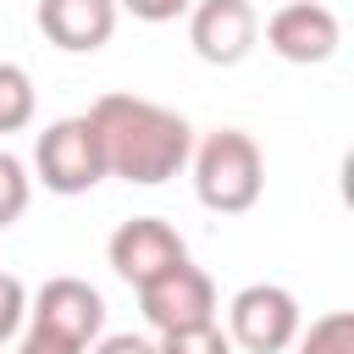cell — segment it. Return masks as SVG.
Wrapping results in <instances>:
<instances>
[{"instance_id":"cell-15","label":"cell","mask_w":354,"mask_h":354,"mask_svg":"<svg viewBox=\"0 0 354 354\" xmlns=\"http://www.w3.org/2000/svg\"><path fill=\"white\" fill-rule=\"evenodd\" d=\"M22 315H28V288H22L11 271H0V343H6V337H17Z\"/></svg>"},{"instance_id":"cell-6","label":"cell","mask_w":354,"mask_h":354,"mask_svg":"<svg viewBox=\"0 0 354 354\" xmlns=\"http://www.w3.org/2000/svg\"><path fill=\"white\" fill-rule=\"evenodd\" d=\"M138 310L155 332H177V326H199V321H216V282L199 271V266H171L160 271L155 282L138 288Z\"/></svg>"},{"instance_id":"cell-8","label":"cell","mask_w":354,"mask_h":354,"mask_svg":"<svg viewBox=\"0 0 354 354\" xmlns=\"http://www.w3.org/2000/svg\"><path fill=\"white\" fill-rule=\"evenodd\" d=\"M337 39H343V28H337V17H332L326 0H288V6L271 11V22H266V44H271L282 61H293V66H321V61H332V55H337Z\"/></svg>"},{"instance_id":"cell-17","label":"cell","mask_w":354,"mask_h":354,"mask_svg":"<svg viewBox=\"0 0 354 354\" xmlns=\"http://www.w3.org/2000/svg\"><path fill=\"white\" fill-rule=\"evenodd\" d=\"M194 0H116V11H133L138 22H171V17H183Z\"/></svg>"},{"instance_id":"cell-1","label":"cell","mask_w":354,"mask_h":354,"mask_svg":"<svg viewBox=\"0 0 354 354\" xmlns=\"http://www.w3.org/2000/svg\"><path fill=\"white\" fill-rule=\"evenodd\" d=\"M88 122L100 133V155H105V177L155 188L166 177H177L194 155V127L138 94H100L88 105Z\"/></svg>"},{"instance_id":"cell-9","label":"cell","mask_w":354,"mask_h":354,"mask_svg":"<svg viewBox=\"0 0 354 354\" xmlns=\"http://www.w3.org/2000/svg\"><path fill=\"white\" fill-rule=\"evenodd\" d=\"M33 326H50L72 343H94L105 332V299L83 282V277H50L33 299Z\"/></svg>"},{"instance_id":"cell-16","label":"cell","mask_w":354,"mask_h":354,"mask_svg":"<svg viewBox=\"0 0 354 354\" xmlns=\"http://www.w3.org/2000/svg\"><path fill=\"white\" fill-rule=\"evenodd\" d=\"M17 354H88V348L72 343V337H61V332H50V326H28V337L17 343Z\"/></svg>"},{"instance_id":"cell-11","label":"cell","mask_w":354,"mask_h":354,"mask_svg":"<svg viewBox=\"0 0 354 354\" xmlns=\"http://www.w3.org/2000/svg\"><path fill=\"white\" fill-rule=\"evenodd\" d=\"M39 111V94H33V77L17 66V61H0V133H22Z\"/></svg>"},{"instance_id":"cell-10","label":"cell","mask_w":354,"mask_h":354,"mask_svg":"<svg viewBox=\"0 0 354 354\" xmlns=\"http://www.w3.org/2000/svg\"><path fill=\"white\" fill-rule=\"evenodd\" d=\"M39 33L66 55H94L116 33V0H39Z\"/></svg>"},{"instance_id":"cell-13","label":"cell","mask_w":354,"mask_h":354,"mask_svg":"<svg viewBox=\"0 0 354 354\" xmlns=\"http://www.w3.org/2000/svg\"><path fill=\"white\" fill-rule=\"evenodd\" d=\"M155 354H232V337H227L216 321H199V326H177V332H160Z\"/></svg>"},{"instance_id":"cell-5","label":"cell","mask_w":354,"mask_h":354,"mask_svg":"<svg viewBox=\"0 0 354 354\" xmlns=\"http://www.w3.org/2000/svg\"><path fill=\"white\" fill-rule=\"evenodd\" d=\"M111 271L127 282V288H144V282H155L160 271H171V266H183L188 260V243L177 238V227H166L160 216H133V221H122L116 232H111Z\"/></svg>"},{"instance_id":"cell-7","label":"cell","mask_w":354,"mask_h":354,"mask_svg":"<svg viewBox=\"0 0 354 354\" xmlns=\"http://www.w3.org/2000/svg\"><path fill=\"white\" fill-rule=\"evenodd\" d=\"M260 39V17L249 0H194L188 6V44L210 66H238Z\"/></svg>"},{"instance_id":"cell-14","label":"cell","mask_w":354,"mask_h":354,"mask_svg":"<svg viewBox=\"0 0 354 354\" xmlns=\"http://www.w3.org/2000/svg\"><path fill=\"white\" fill-rule=\"evenodd\" d=\"M28 199H33L28 166H22L17 155H6V149H0V227H11V221L28 210Z\"/></svg>"},{"instance_id":"cell-4","label":"cell","mask_w":354,"mask_h":354,"mask_svg":"<svg viewBox=\"0 0 354 354\" xmlns=\"http://www.w3.org/2000/svg\"><path fill=\"white\" fill-rule=\"evenodd\" d=\"M227 337L243 354H282L299 337V299L277 282H249L227 304Z\"/></svg>"},{"instance_id":"cell-2","label":"cell","mask_w":354,"mask_h":354,"mask_svg":"<svg viewBox=\"0 0 354 354\" xmlns=\"http://www.w3.org/2000/svg\"><path fill=\"white\" fill-rule=\"evenodd\" d=\"M266 188V160H260V144L238 127H216L205 133V144L194 149V194L205 210L216 216H243L254 210Z\"/></svg>"},{"instance_id":"cell-12","label":"cell","mask_w":354,"mask_h":354,"mask_svg":"<svg viewBox=\"0 0 354 354\" xmlns=\"http://www.w3.org/2000/svg\"><path fill=\"white\" fill-rule=\"evenodd\" d=\"M293 343H299V354H354V315L332 310V315L310 321V332H299Z\"/></svg>"},{"instance_id":"cell-18","label":"cell","mask_w":354,"mask_h":354,"mask_svg":"<svg viewBox=\"0 0 354 354\" xmlns=\"http://www.w3.org/2000/svg\"><path fill=\"white\" fill-rule=\"evenodd\" d=\"M88 354H155V343L138 332H111V337H94Z\"/></svg>"},{"instance_id":"cell-3","label":"cell","mask_w":354,"mask_h":354,"mask_svg":"<svg viewBox=\"0 0 354 354\" xmlns=\"http://www.w3.org/2000/svg\"><path fill=\"white\" fill-rule=\"evenodd\" d=\"M33 166H39V183L50 194H88L100 177H105V155H100V133L88 116H61L39 133L33 144Z\"/></svg>"}]
</instances>
